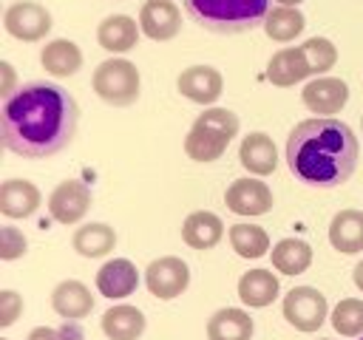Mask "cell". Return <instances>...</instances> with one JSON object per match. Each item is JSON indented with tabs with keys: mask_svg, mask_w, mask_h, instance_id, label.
I'll use <instances>...</instances> for the list:
<instances>
[{
	"mask_svg": "<svg viewBox=\"0 0 363 340\" xmlns=\"http://www.w3.org/2000/svg\"><path fill=\"white\" fill-rule=\"evenodd\" d=\"M77 99L57 82H23L0 110L3 144L23 159L60 153L77 133Z\"/></svg>",
	"mask_w": 363,
	"mask_h": 340,
	"instance_id": "1",
	"label": "cell"
},
{
	"mask_svg": "<svg viewBox=\"0 0 363 340\" xmlns=\"http://www.w3.org/2000/svg\"><path fill=\"white\" fill-rule=\"evenodd\" d=\"M360 144L349 125L332 116L303 119L286 139V164L292 176L309 187H340L357 167Z\"/></svg>",
	"mask_w": 363,
	"mask_h": 340,
	"instance_id": "2",
	"label": "cell"
},
{
	"mask_svg": "<svg viewBox=\"0 0 363 340\" xmlns=\"http://www.w3.org/2000/svg\"><path fill=\"white\" fill-rule=\"evenodd\" d=\"M184 11L213 34H244L269 14V0H184Z\"/></svg>",
	"mask_w": 363,
	"mask_h": 340,
	"instance_id": "3",
	"label": "cell"
},
{
	"mask_svg": "<svg viewBox=\"0 0 363 340\" xmlns=\"http://www.w3.org/2000/svg\"><path fill=\"white\" fill-rule=\"evenodd\" d=\"M238 133V116L227 108H204L184 136V153L193 162H216Z\"/></svg>",
	"mask_w": 363,
	"mask_h": 340,
	"instance_id": "4",
	"label": "cell"
},
{
	"mask_svg": "<svg viewBox=\"0 0 363 340\" xmlns=\"http://www.w3.org/2000/svg\"><path fill=\"white\" fill-rule=\"evenodd\" d=\"M94 94L116 108H125L136 102L139 96V71L125 57H111L96 65L94 71Z\"/></svg>",
	"mask_w": 363,
	"mask_h": 340,
	"instance_id": "5",
	"label": "cell"
},
{
	"mask_svg": "<svg viewBox=\"0 0 363 340\" xmlns=\"http://www.w3.org/2000/svg\"><path fill=\"white\" fill-rule=\"evenodd\" d=\"M329 303L315 286H295L284 295V317L298 332H318L326 320Z\"/></svg>",
	"mask_w": 363,
	"mask_h": 340,
	"instance_id": "6",
	"label": "cell"
},
{
	"mask_svg": "<svg viewBox=\"0 0 363 340\" xmlns=\"http://www.w3.org/2000/svg\"><path fill=\"white\" fill-rule=\"evenodd\" d=\"M3 26L14 40L37 42L51 31V11L34 0H17L6 8Z\"/></svg>",
	"mask_w": 363,
	"mask_h": 340,
	"instance_id": "7",
	"label": "cell"
},
{
	"mask_svg": "<svg viewBox=\"0 0 363 340\" xmlns=\"http://www.w3.org/2000/svg\"><path fill=\"white\" fill-rule=\"evenodd\" d=\"M145 283H147V292L159 300H173L179 298L187 283H190V269L182 258L176 255H164V258H156L147 264L145 269Z\"/></svg>",
	"mask_w": 363,
	"mask_h": 340,
	"instance_id": "8",
	"label": "cell"
},
{
	"mask_svg": "<svg viewBox=\"0 0 363 340\" xmlns=\"http://www.w3.org/2000/svg\"><path fill=\"white\" fill-rule=\"evenodd\" d=\"M91 210V190L79 178H65L48 196V212L57 224H77Z\"/></svg>",
	"mask_w": 363,
	"mask_h": 340,
	"instance_id": "9",
	"label": "cell"
},
{
	"mask_svg": "<svg viewBox=\"0 0 363 340\" xmlns=\"http://www.w3.org/2000/svg\"><path fill=\"white\" fill-rule=\"evenodd\" d=\"M224 204L235 215H264L272 210V190L261 178H235L224 193Z\"/></svg>",
	"mask_w": 363,
	"mask_h": 340,
	"instance_id": "10",
	"label": "cell"
},
{
	"mask_svg": "<svg viewBox=\"0 0 363 340\" xmlns=\"http://www.w3.org/2000/svg\"><path fill=\"white\" fill-rule=\"evenodd\" d=\"M176 88L190 102H199V105L213 108V102L224 91V79H221V71L213 68V65H190V68H184L179 74Z\"/></svg>",
	"mask_w": 363,
	"mask_h": 340,
	"instance_id": "11",
	"label": "cell"
},
{
	"mask_svg": "<svg viewBox=\"0 0 363 340\" xmlns=\"http://www.w3.org/2000/svg\"><path fill=\"white\" fill-rule=\"evenodd\" d=\"M301 99H303V105L312 113H318V116H335V113H340L346 108L349 85L340 76H320V79H312V82L303 85Z\"/></svg>",
	"mask_w": 363,
	"mask_h": 340,
	"instance_id": "12",
	"label": "cell"
},
{
	"mask_svg": "<svg viewBox=\"0 0 363 340\" xmlns=\"http://www.w3.org/2000/svg\"><path fill=\"white\" fill-rule=\"evenodd\" d=\"M139 28L156 42L173 40L182 28V11L170 0H145L139 11Z\"/></svg>",
	"mask_w": 363,
	"mask_h": 340,
	"instance_id": "13",
	"label": "cell"
},
{
	"mask_svg": "<svg viewBox=\"0 0 363 340\" xmlns=\"http://www.w3.org/2000/svg\"><path fill=\"white\" fill-rule=\"evenodd\" d=\"M136 286H139V272H136L133 261H128V258L105 261L96 272V289H99V295H105L111 300H122V298L133 295Z\"/></svg>",
	"mask_w": 363,
	"mask_h": 340,
	"instance_id": "14",
	"label": "cell"
},
{
	"mask_svg": "<svg viewBox=\"0 0 363 340\" xmlns=\"http://www.w3.org/2000/svg\"><path fill=\"white\" fill-rule=\"evenodd\" d=\"M43 196L37 190V184L26 181V178H6L0 184V212L6 218H28L40 210Z\"/></svg>",
	"mask_w": 363,
	"mask_h": 340,
	"instance_id": "15",
	"label": "cell"
},
{
	"mask_svg": "<svg viewBox=\"0 0 363 340\" xmlns=\"http://www.w3.org/2000/svg\"><path fill=\"white\" fill-rule=\"evenodd\" d=\"M238 159L244 164V170L255 173V176H269L275 167H278V150H275V142L261 133V130H252L241 139V147H238Z\"/></svg>",
	"mask_w": 363,
	"mask_h": 340,
	"instance_id": "16",
	"label": "cell"
},
{
	"mask_svg": "<svg viewBox=\"0 0 363 340\" xmlns=\"http://www.w3.org/2000/svg\"><path fill=\"white\" fill-rule=\"evenodd\" d=\"M51 306L65 320H82L94 309V295L82 280H62L51 292Z\"/></svg>",
	"mask_w": 363,
	"mask_h": 340,
	"instance_id": "17",
	"label": "cell"
},
{
	"mask_svg": "<svg viewBox=\"0 0 363 340\" xmlns=\"http://www.w3.org/2000/svg\"><path fill=\"white\" fill-rule=\"evenodd\" d=\"M136 20L128 14H111L96 26V42L111 54H125L139 42Z\"/></svg>",
	"mask_w": 363,
	"mask_h": 340,
	"instance_id": "18",
	"label": "cell"
},
{
	"mask_svg": "<svg viewBox=\"0 0 363 340\" xmlns=\"http://www.w3.org/2000/svg\"><path fill=\"white\" fill-rule=\"evenodd\" d=\"M309 74H312V65H309L301 45L298 48H281L278 54H272V60L267 65V76L278 88H289V85L306 79Z\"/></svg>",
	"mask_w": 363,
	"mask_h": 340,
	"instance_id": "19",
	"label": "cell"
},
{
	"mask_svg": "<svg viewBox=\"0 0 363 340\" xmlns=\"http://www.w3.org/2000/svg\"><path fill=\"white\" fill-rule=\"evenodd\" d=\"M224 235V224L210 210H196L182 224V241L190 249H213Z\"/></svg>",
	"mask_w": 363,
	"mask_h": 340,
	"instance_id": "20",
	"label": "cell"
},
{
	"mask_svg": "<svg viewBox=\"0 0 363 340\" xmlns=\"http://www.w3.org/2000/svg\"><path fill=\"white\" fill-rule=\"evenodd\" d=\"M329 244L343 255L363 252V210H340L329 224Z\"/></svg>",
	"mask_w": 363,
	"mask_h": 340,
	"instance_id": "21",
	"label": "cell"
},
{
	"mask_svg": "<svg viewBox=\"0 0 363 340\" xmlns=\"http://www.w3.org/2000/svg\"><path fill=\"white\" fill-rule=\"evenodd\" d=\"M278 292H281V280L269 269H250L238 280V298L244 306H252V309L269 306L278 298Z\"/></svg>",
	"mask_w": 363,
	"mask_h": 340,
	"instance_id": "22",
	"label": "cell"
},
{
	"mask_svg": "<svg viewBox=\"0 0 363 340\" xmlns=\"http://www.w3.org/2000/svg\"><path fill=\"white\" fill-rule=\"evenodd\" d=\"M40 65L45 68V74L62 79V76H71L82 68V51L77 42L60 37V40L45 42V48L40 51Z\"/></svg>",
	"mask_w": 363,
	"mask_h": 340,
	"instance_id": "23",
	"label": "cell"
},
{
	"mask_svg": "<svg viewBox=\"0 0 363 340\" xmlns=\"http://www.w3.org/2000/svg\"><path fill=\"white\" fill-rule=\"evenodd\" d=\"M102 332L108 340H139L145 332V314L130 303L111 306L102 314Z\"/></svg>",
	"mask_w": 363,
	"mask_h": 340,
	"instance_id": "24",
	"label": "cell"
},
{
	"mask_svg": "<svg viewBox=\"0 0 363 340\" xmlns=\"http://www.w3.org/2000/svg\"><path fill=\"white\" fill-rule=\"evenodd\" d=\"M252 329L255 326L244 309L227 306L207 320V340H250Z\"/></svg>",
	"mask_w": 363,
	"mask_h": 340,
	"instance_id": "25",
	"label": "cell"
},
{
	"mask_svg": "<svg viewBox=\"0 0 363 340\" xmlns=\"http://www.w3.org/2000/svg\"><path fill=\"white\" fill-rule=\"evenodd\" d=\"M71 244L82 258H105L116 246V232L102 221H91L74 232Z\"/></svg>",
	"mask_w": 363,
	"mask_h": 340,
	"instance_id": "26",
	"label": "cell"
},
{
	"mask_svg": "<svg viewBox=\"0 0 363 340\" xmlns=\"http://www.w3.org/2000/svg\"><path fill=\"white\" fill-rule=\"evenodd\" d=\"M312 264V246L301 238H281L272 246V266L281 275H301Z\"/></svg>",
	"mask_w": 363,
	"mask_h": 340,
	"instance_id": "27",
	"label": "cell"
},
{
	"mask_svg": "<svg viewBox=\"0 0 363 340\" xmlns=\"http://www.w3.org/2000/svg\"><path fill=\"white\" fill-rule=\"evenodd\" d=\"M306 20L303 14L295 8V6H275L267 20H264V28H267V37L275 40V42H289L295 40L301 31H303Z\"/></svg>",
	"mask_w": 363,
	"mask_h": 340,
	"instance_id": "28",
	"label": "cell"
},
{
	"mask_svg": "<svg viewBox=\"0 0 363 340\" xmlns=\"http://www.w3.org/2000/svg\"><path fill=\"white\" fill-rule=\"evenodd\" d=\"M227 238H230V246L235 249V255H241V258H261L269 249V235L258 224H233Z\"/></svg>",
	"mask_w": 363,
	"mask_h": 340,
	"instance_id": "29",
	"label": "cell"
},
{
	"mask_svg": "<svg viewBox=\"0 0 363 340\" xmlns=\"http://www.w3.org/2000/svg\"><path fill=\"white\" fill-rule=\"evenodd\" d=\"M332 329L343 337H357L363 332V300L357 298H343L332 309Z\"/></svg>",
	"mask_w": 363,
	"mask_h": 340,
	"instance_id": "30",
	"label": "cell"
},
{
	"mask_svg": "<svg viewBox=\"0 0 363 340\" xmlns=\"http://www.w3.org/2000/svg\"><path fill=\"white\" fill-rule=\"evenodd\" d=\"M301 48H303V54H306V60H309V65H312V74H326V71L337 62V48H335V42L326 40V37H312V40H306Z\"/></svg>",
	"mask_w": 363,
	"mask_h": 340,
	"instance_id": "31",
	"label": "cell"
},
{
	"mask_svg": "<svg viewBox=\"0 0 363 340\" xmlns=\"http://www.w3.org/2000/svg\"><path fill=\"white\" fill-rule=\"evenodd\" d=\"M26 249H28L26 235H23L17 227H11V224L0 227V258H3V261H17Z\"/></svg>",
	"mask_w": 363,
	"mask_h": 340,
	"instance_id": "32",
	"label": "cell"
},
{
	"mask_svg": "<svg viewBox=\"0 0 363 340\" xmlns=\"http://www.w3.org/2000/svg\"><path fill=\"white\" fill-rule=\"evenodd\" d=\"M23 314V298L14 289H3L0 292V326H11L17 317Z\"/></svg>",
	"mask_w": 363,
	"mask_h": 340,
	"instance_id": "33",
	"label": "cell"
},
{
	"mask_svg": "<svg viewBox=\"0 0 363 340\" xmlns=\"http://www.w3.org/2000/svg\"><path fill=\"white\" fill-rule=\"evenodd\" d=\"M28 340H62V337H60V332H54L48 326H37L28 332Z\"/></svg>",
	"mask_w": 363,
	"mask_h": 340,
	"instance_id": "34",
	"label": "cell"
},
{
	"mask_svg": "<svg viewBox=\"0 0 363 340\" xmlns=\"http://www.w3.org/2000/svg\"><path fill=\"white\" fill-rule=\"evenodd\" d=\"M3 76H6V79H3V88H0V91H3V96L9 99V96H11V88H14V71H11L9 62H3Z\"/></svg>",
	"mask_w": 363,
	"mask_h": 340,
	"instance_id": "35",
	"label": "cell"
},
{
	"mask_svg": "<svg viewBox=\"0 0 363 340\" xmlns=\"http://www.w3.org/2000/svg\"><path fill=\"white\" fill-rule=\"evenodd\" d=\"M352 280H354V286L363 292V261H357V266H354V272H352Z\"/></svg>",
	"mask_w": 363,
	"mask_h": 340,
	"instance_id": "36",
	"label": "cell"
},
{
	"mask_svg": "<svg viewBox=\"0 0 363 340\" xmlns=\"http://www.w3.org/2000/svg\"><path fill=\"white\" fill-rule=\"evenodd\" d=\"M275 3H281V6H298V3H303V0H275Z\"/></svg>",
	"mask_w": 363,
	"mask_h": 340,
	"instance_id": "37",
	"label": "cell"
},
{
	"mask_svg": "<svg viewBox=\"0 0 363 340\" xmlns=\"http://www.w3.org/2000/svg\"><path fill=\"white\" fill-rule=\"evenodd\" d=\"M320 340H332V337H320Z\"/></svg>",
	"mask_w": 363,
	"mask_h": 340,
	"instance_id": "38",
	"label": "cell"
},
{
	"mask_svg": "<svg viewBox=\"0 0 363 340\" xmlns=\"http://www.w3.org/2000/svg\"><path fill=\"white\" fill-rule=\"evenodd\" d=\"M360 125H363V122H360Z\"/></svg>",
	"mask_w": 363,
	"mask_h": 340,
	"instance_id": "39",
	"label": "cell"
},
{
	"mask_svg": "<svg viewBox=\"0 0 363 340\" xmlns=\"http://www.w3.org/2000/svg\"><path fill=\"white\" fill-rule=\"evenodd\" d=\"M360 340H363V337H360Z\"/></svg>",
	"mask_w": 363,
	"mask_h": 340,
	"instance_id": "40",
	"label": "cell"
}]
</instances>
